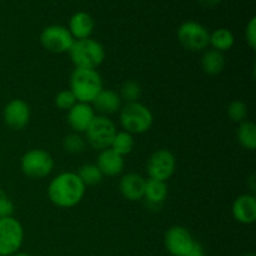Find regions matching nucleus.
Instances as JSON below:
<instances>
[{
  "label": "nucleus",
  "instance_id": "obj_1",
  "mask_svg": "<svg viewBox=\"0 0 256 256\" xmlns=\"http://www.w3.org/2000/svg\"><path fill=\"white\" fill-rule=\"evenodd\" d=\"M86 186L76 172H66L56 175L48 186V198L58 208L69 209L79 204L84 198Z\"/></svg>",
  "mask_w": 256,
  "mask_h": 256
},
{
  "label": "nucleus",
  "instance_id": "obj_2",
  "mask_svg": "<svg viewBox=\"0 0 256 256\" xmlns=\"http://www.w3.org/2000/svg\"><path fill=\"white\" fill-rule=\"evenodd\" d=\"M102 86V75L95 69H79L75 68L70 76V90L78 102L92 104Z\"/></svg>",
  "mask_w": 256,
  "mask_h": 256
},
{
  "label": "nucleus",
  "instance_id": "obj_3",
  "mask_svg": "<svg viewBox=\"0 0 256 256\" xmlns=\"http://www.w3.org/2000/svg\"><path fill=\"white\" fill-rule=\"evenodd\" d=\"M70 59L75 68L79 69H95L99 68L105 60V49L99 42L88 39L75 40L69 50Z\"/></svg>",
  "mask_w": 256,
  "mask_h": 256
},
{
  "label": "nucleus",
  "instance_id": "obj_4",
  "mask_svg": "<svg viewBox=\"0 0 256 256\" xmlns=\"http://www.w3.org/2000/svg\"><path fill=\"white\" fill-rule=\"evenodd\" d=\"M119 112L122 129L132 135L144 134L154 122V116L149 108L139 102L125 104Z\"/></svg>",
  "mask_w": 256,
  "mask_h": 256
},
{
  "label": "nucleus",
  "instance_id": "obj_5",
  "mask_svg": "<svg viewBox=\"0 0 256 256\" xmlns=\"http://www.w3.org/2000/svg\"><path fill=\"white\" fill-rule=\"evenodd\" d=\"M20 168L28 178L40 180L52 174L54 169V159L45 150L32 149L22 156Z\"/></svg>",
  "mask_w": 256,
  "mask_h": 256
},
{
  "label": "nucleus",
  "instance_id": "obj_6",
  "mask_svg": "<svg viewBox=\"0 0 256 256\" xmlns=\"http://www.w3.org/2000/svg\"><path fill=\"white\" fill-rule=\"evenodd\" d=\"M85 134H86V144L102 152L110 148L116 134V126L109 116L96 115Z\"/></svg>",
  "mask_w": 256,
  "mask_h": 256
},
{
  "label": "nucleus",
  "instance_id": "obj_7",
  "mask_svg": "<svg viewBox=\"0 0 256 256\" xmlns=\"http://www.w3.org/2000/svg\"><path fill=\"white\" fill-rule=\"evenodd\" d=\"M24 242V229L14 216L0 219V256H12L18 252Z\"/></svg>",
  "mask_w": 256,
  "mask_h": 256
},
{
  "label": "nucleus",
  "instance_id": "obj_8",
  "mask_svg": "<svg viewBox=\"0 0 256 256\" xmlns=\"http://www.w3.org/2000/svg\"><path fill=\"white\" fill-rule=\"evenodd\" d=\"M210 32L200 22L189 20L182 22L178 29V40L189 52H202L209 45Z\"/></svg>",
  "mask_w": 256,
  "mask_h": 256
},
{
  "label": "nucleus",
  "instance_id": "obj_9",
  "mask_svg": "<svg viewBox=\"0 0 256 256\" xmlns=\"http://www.w3.org/2000/svg\"><path fill=\"white\" fill-rule=\"evenodd\" d=\"M75 39L70 34L69 29L62 25H49L40 34V42L46 52L52 54L69 52Z\"/></svg>",
  "mask_w": 256,
  "mask_h": 256
},
{
  "label": "nucleus",
  "instance_id": "obj_10",
  "mask_svg": "<svg viewBox=\"0 0 256 256\" xmlns=\"http://www.w3.org/2000/svg\"><path fill=\"white\" fill-rule=\"evenodd\" d=\"M176 169V159L168 149H159L152 152L146 162V172L150 179L168 182Z\"/></svg>",
  "mask_w": 256,
  "mask_h": 256
},
{
  "label": "nucleus",
  "instance_id": "obj_11",
  "mask_svg": "<svg viewBox=\"0 0 256 256\" xmlns=\"http://www.w3.org/2000/svg\"><path fill=\"white\" fill-rule=\"evenodd\" d=\"M164 244L172 256H186L195 244V240L186 228L175 225L165 232Z\"/></svg>",
  "mask_w": 256,
  "mask_h": 256
},
{
  "label": "nucleus",
  "instance_id": "obj_12",
  "mask_svg": "<svg viewBox=\"0 0 256 256\" xmlns=\"http://www.w3.org/2000/svg\"><path fill=\"white\" fill-rule=\"evenodd\" d=\"M30 106L22 99H12L5 105L2 110V119L12 130H22L30 122Z\"/></svg>",
  "mask_w": 256,
  "mask_h": 256
},
{
  "label": "nucleus",
  "instance_id": "obj_13",
  "mask_svg": "<svg viewBox=\"0 0 256 256\" xmlns=\"http://www.w3.org/2000/svg\"><path fill=\"white\" fill-rule=\"evenodd\" d=\"M95 115V110L92 109V104L86 102H76L72 109L68 112V122L74 132H85L90 124L92 122Z\"/></svg>",
  "mask_w": 256,
  "mask_h": 256
},
{
  "label": "nucleus",
  "instance_id": "obj_14",
  "mask_svg": "<svg viewBox=\"0 0 256 256\" xmlns=\"http://www.w3.org/2000/svg\"><path fill=\"white\" fill-rule=\"evenodd\" d=\"M168 198L166 182L155 179H146L144 192V205L150 212H158Z\"/></svg>",
  "mask_w": 256,
  "mask_h": 256
},
{
  "label": "nucleus",
  "instance_id": "obj_15",
  "mask_svg": "<svg viewBox=\"0 0 256 256\" xmlns=\"http://www.w3.org/2000/svg\"><path fill=\"white\" fill-rule=\"evenodd\" d=\"M232 218L240 224H252L256 220V198L254 194H242L234 200Z\"/></svg>",
  "mask_w": 256,
  "mask_h": 256
},
{
  "label": "nucleus",
  "instance_id": "obj_16",
  "mask_svg": "<svg viewBox=\"0 0 256 256\" xmlns=\"http://www.w3.org/2000/svg\"><path fill=\"white\" fill-rule=\"evenodd\" d=\"M145 179L142 175L136 172H129L120 179L119 189L122 196L129 202H139L144 198Z\"/></svg>",
  "mask_w": 256,
  "mask_h": 256
},
{
  "label": "nucleus",
  "instance_id": "obj_17",
  "mask_svg": "<svg viewBox=\"0 0 256 256\" xmlns=\"http://www.w3.org/2000/svg\"><path fill=\"white\" fill-rule=\"evenodd\" d=\"M92 104L95 112H99L100 115H104V116H109V115L120 112L122 106V100L119 92L112 89H102Z\"/></svg>",
  "mask_w": 256,
  "mask_h": 256
},
{
  "label": "nucleus",
  "instance_id": "obj_18",
  "mask_svg": "<svg viewBox=\"0 0 256 256\" xmlns=\"http://www.w3.org/2000/svg\"><path fill=\"white\" fill-rule=\"evenodd\" d=\"M96 166L102 172V176H116V175L122 174V172L124 170V156L116 154L110 148L102 150L98 156Z\"/></svg>",
  "mask_w": 256,
  "mask_h": 256
},
{
  "label": "nucleus",
  "instance_id": "obj_19",
  "mask_svg": "<svg viewBox=\"0 0 256 256\" xmlns=\"http://www.w3.org/2000/svg\"><path fill=\"white\" fill-rule=\"evenodd\" d=\"M68 29L75 40L88 39L94 32L95 22L89 12H76L70 18Z\"/></svg>",
  "mask_w": 256,
  "mask_h": 256
},
{
  "label": "nucleus",
  "instance_id": "obj_20",
  "mask_svg": "<svg viewBox=\"0 0 256 256\" xmlns=\"http://www.w3.org/2000/svg\"><path fill=\"white\" fill-rule=\"evenodd\" d=\"M226 59L224 56V52H218L215 49H209L204 52L202 58V68L205 74L210 76L219 75L224 72Z\"/></svg>",
  "mask_w": 256,
  "mask_h": 256
},
{
  "label": "nucleus",
  "instance_id": "obj_21",
  "mask_svg": "<svg viewBox=\"0 0 256 256\" xmlns=\"http://www.w3.org/2000/svg\"><path fill=\"white\" fill-rule=\"evenodd\" d=\"M234 34L226 28H219V29L210 32L209 45H212V49L218 50V52H228L234 46Z\"/></svg>",
  "mask_w": 256,
  "mask_h": 256
},
{
  "label": "nucleus",
  "instance_id": "obj_22",
  "mask_svg": "<svg viewBox=\"0 0 256 256\" xmlns=\"http://www.w3.org/2000/svg\"><path fill=\"white\" fill-rule=\"evenodd\" d=\"M236 138L239 144L244 149L254 152L256 149V126L254 122H248V120L240 122L236 132Z\"/></svg>",
  "mask_w": 256,
  "mask_h": 256
},
{
  "label": "nucleus",
  "instance_id": "obj_23",
  "mask_svg": "<svg viewBox=\"0 0 256 256\" xmlns=\"http://www.w3.org/2000/svg\"><path fill=\"white\" fill-rule=\"evenodd\" d=\"M135 146V139L134 135L130 134V132H116L114 139H112V145H110V149L114 150L116 154L125 156V155H129L132 152Z\"/></svg>",
  "mask_w": 256,
  "mask_h": 256
},
{
  "label": "nucleus",
  "instance_id": "obj_24",
  "mask_svg": "<svg viewBox=\"0 0 256 256\" xmlns=\"http://www.w3.org/2000/svg\"><path fill=\"white\" fill-rule=\"evenodd\" d=\"M76 174L85 186H94V185L100 184L102 178H104L102 172L99 170V168L96 166V164L82 165V166L79 168Z\"/></svg>",
  "mask_w": 256,
  "mask_h": 256
},
{
  "label": "nucleus",
  "instance_id": "obj_25",
  "mask_svg": "<svg viewBox=\"0 0 256 256\" xmlns=\"http://www.w3.org/2000/svg\"><path fill=\"white\" fill-rule=\"evenodd\" d=\"M62 148L66 152L72 155L82 154L86 149V140L78 132H72V134L66 135L62 140Z\"/></svg>",
  "mask_w": 256,
  "mask_h": 256
},
{
  "label": "nucleus",
  "instance_id": "obj_26",
  "mask_svg": "<svg viewBox=\"0 0 256 256\" xmlns=\"http://www.w3.org/2000/svg\"><path fill=\"white\" fill-rule=\"evenodd\" d=\"M119 95L122 100H124L125 104L136 102L142 96V86L139 82H134V80H128L122 85Z\"/></svg>",
  "mask_w": 256,
  "mask_h": 256
},
{
  "label": "nucleus",
  "instance_id": "obj_27",
  "mask_svg": "<svg viewBox=\"0 0 256 256\" xmlns=\"http://www.w3.org/2000/svg\"><path fill=\"white\" fill-rule=\"evenodd\" d=\"M226 112L232 122L240 124V122H245L248 118V105L242 100H234L229 104Z\"/></svg>",
  "mask_w": 256,
  "mask_h": 256
},
{
  "label": "nucleus",
  "instance_id": "obj_28",
  "mask_svg": "<svg viewBox=\"0 0 256 256\" xmlns=\"http://www.w3.org/2000/svg\"><path fill=\"white\" fill-rule=\"evenodd\" d=\"M76 102V99H75L74 94H72L70 89L62 90L55 96V105H56V108L60 110H65V112H69Z\"/></svg>",
  "mask_w": 256,
  "mask_h": 256
},
{
  "label": "nucleus",
  "instance_id": "obj_29",
  "mask_svg": "<svg viewBox=\"0 0 256 256\" xmlns=\"http://www.w3.org/2000/svg\"><path fill=\"white\" fill-rule=\"evenodd\" d=\"M14 202L10 199L9 195L0 188V219L8 216H12L14 212Z\"/></svg>",
  "mask_w": 256,
  "mask_h": 256
},
{
  "label": "nucleus",
  "instance_id": "obj_30",
  "mask_svg": "<svg viewBox=\"0 0 256 256\" xmlns=\"http://www.w3.org/2000/svg\"><path fill=\"white\" fill-rule=\"evenodd\" d=\"M245 39H246L248 45L252 48V50H255L256 48V18L252 16L249 20V22L246 24L245 28Z\"/></svg>",
  "mask_w": 256,
  "mask_h": 256
},
{
  "label": "nucleus",
  "instance_id": "obj_31",
  "mask_svg": "<svg viewBox=\"0 0 256 256\" xmlns=\"http://www.w3.org/2000/svg\"><path fill=\"white\" fill-rule=\"evenodd\" d=\"M204 6H215V5L220 4L222 0H199Z\"/></svg>",
  "mask_w": 256,
  "mask_h": 256
},
{
  "label": "nucleus",
  "instance_id": "obj_32",
  "mask_svg": "<svg viewBox=\"0 0 256 256\" xmlns=\"http://www.w3.org/2000/svg\"><path fill=\"white\" fill-rule=\"evenodd\" d=\"M249 185H250V188H252V192H255V188H256V185H255V175L252 174V176H250V182H249Z\"/></svg>",
  "mask_w": 256,
  "mask_h": 256
},
{
  "label": "nucleus",
  "instance_id": "obj_33",
  "mask_svg": "<svg viewBox=\"0 0 256 256\" xmlns=\"http://www.w3.org/2000/svg\"><path fill=\"white\" fill-rule=\"evenodd\" d=\"M12 256H30V255H29V254H26V252H15V254H12Z\"/></svg>",
  "mask_w": 256,
  "mask_h": 256
},
{
  "label": "nucleus",
  "instance_id": "obj_34",
  "mask_svg": "<svg viewBox=\"0 0 256 256\" xmlns=\"http://www.w3.org/2000/svg\"><path fill=\"white\" fill-rule=\"evenodd\" d=\"M242 256H256L254 252H248V254H244Z\"/></svg>",
  "mask_w": 256,
  "mask_h": 256
}]
</instances>
